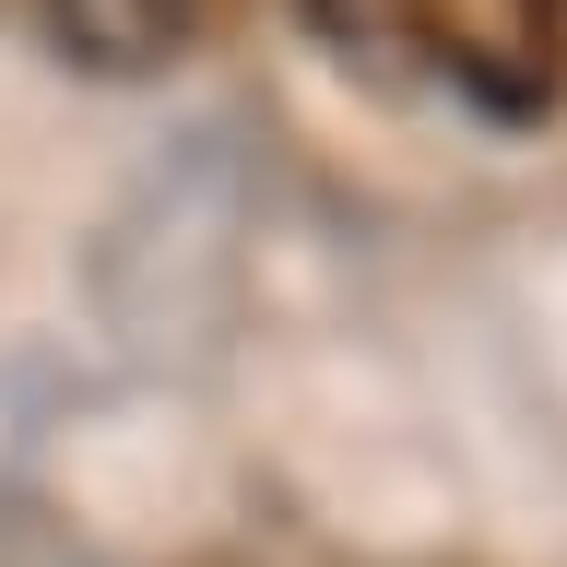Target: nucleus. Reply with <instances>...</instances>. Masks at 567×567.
<instances>
[{
  "label": "nucleus",
  "instance_id": "2",
  "mask_svg": "<svg viewBox=\"0 0 567 567\" xmlns=\"http://www.w3.org/2000/svg\"><path fill=\"white\" fill-rule=\"evenodd\" d=\"M202 12H213V0H48V35H60L71 71H95V83H142V71L189 60Z\"/></svg>",
  "mask_w": 567,
  "mask_h": 567
},
{
  "label": "nucleus",
  "instance_id": "1",
  "mask_svg": "<svg viewBox=\"0 0 567 567\" xmlns=\"http://www.w3.org/2000/svg\"><path fill=\"white\" fill-rule=\"evenodd\" d=\"M367 95H450L485 131L567 106V0H296Z\"/></svg>",
  "mask_w": 567,
  "mask_h": 567
}]
</instances>
